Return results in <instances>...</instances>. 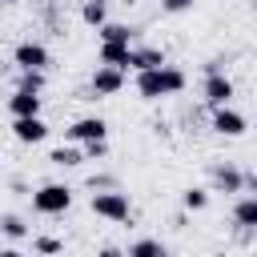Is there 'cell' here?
<instances>
[{
  "label": "cell",
  "instance_id": "6",
  "mask_svg": "<svg viewBox=\"0 0 257 257\" xmlns=\"http://www.w3.org/2000/svg\"><path fill=\"white\" fill-rule=\"evenodd\" d=\"M120 88H124V68L100 64V68L92 72V92H100V96H112V92H120Z\"/></svg>",
  "mask_w": 257,
  "mask_h": 257
},
{
  "label": "cell",
  "instance_id": "19",
  "mask_svg": "<svg viewBox=\"0 0 257 257\" xmlns=\"http://www.w3.org/2000/svg\"><path fill=\"white\" fill-rule=\"evenodd\" d=\"M20 88L40 92V88H44V68H20Z\"/></svg>",
  "mask_w": 257,
  "mask_h": 257
},
{
  "label": "cell",
  "instance_id": "17",
  "mask_svg": "<svg viewBox=\"0 0 257 257\" xmlns=\"http://www.w3.org/2000/svg\"><path fill=\"white\" fill-rule=\"evenodd\" d=\"M128 257H169V249L161 241H153V237H141V241L128 245Z\"/></svg>",
  "mask_w": 257,
  "mask_h": 257
},
{
  "label": "cell",
  "instance_id": "3",
  "mask_svg": "<svg viewBox=\"0 0 257 257\" xmlns=\"http://www.w3.org/2000/svg\"><path fill=\"white\" fill-rule=\"evenodd\" d=\"M92 213L104 217V221H128L133 205H128V193H116V189H96L92 193Z\"/></svg>",
  "mask_w": 257,
  "mask_h": 257
},
{
  "label": "cell",
  "instance_id": "8",
  "mask_svg": "<svg viewBox=\"0 0 257 257\" xmlns=\"http://www.w3.org/2000/svg\"><path fill=\"white\" fill-rule=\"evenodd\" d=\"M12 60H16L20 68H44V64H48V48L36 44V40H24V44H16Z\"/></svg>",
  "mask_w": 257,
  "mask_h": 257
},
{
  "label": "cell",
  "instance_id": "25",
  "mask_svg": "<svg viewBox=\"0 0 257 257\" xmlns=\"http://www.w3.org/2000/svg\"><path fill=\"white\" fill-rule=\"evenodd\" d=\"M96 257H128V253H120V249H112V245H104V249H100Z\"/></svg>",
  "mask_w": 257,
  "mask_h": 257
},
{
  "label": "cell",
  "instance_id": "12",
  "mask_svg": "<svg viewBox=\"0 0 257 257\" xmlns=\"http://www.w3.org/2000/svg\"><path fill=\"white\" fill-rule=\"evenodd\" d=\"M233 221H237L241 229H257V197H241V201L233 205Z\"/></svg>",
  "mask_w": 257,
  "mask_h": 257
},
{
  "label": "cell",
  "instance_id": "27",
  "mask_svg": "<svg viewBox=\"0 0 257 257\" xmlns=\"http://www.w3.org/2000/svg\"><path fill=\"white\" fill-rule=\"evenodd\" d=\"M253 12H257V0H253Z\"/></svg>",
  "mask_w": 257,
  "mask_h": 257
},
{
  "label": "cell",
  "instance_id": "22",
  "mask_svg": "<svg viewBox=\"0 0 257 257\" xmlns=\"http://www.w3.org/2000/svg\"><path fill=\"white\" fill-rule=\"evenodd\" d=\"M32 249H36V253H44V257H52V253H60V249H64V241H60V237H36V241H32Z\"/></svg>",
  "mask_w": 257,
  "mask_h": 257
},
{
  "label": "cell",
  "instance_id": "4",
  "mask_svg": "<svg viewBox=\"0 0 257 257\" xmlns=\"http://www.w3.org/2000/svg\"><path fill=\"white\" fill-rule=\"evenodd\" d=\"M104 137H108V124H104L100 116H80V120H72V128H68V141H76V145L104 141Z\"/></svg>",
  "mask_w": 257,
  "mask_h": 257
},
{
  "label": "cell",
  "instance_id": "5",
  "mask_svg": "<svg viewBox=\"0 0 257 257\" xmlns=\"http://www.w3.org/2000/svg\"><path fill=\"white\" fill-rule=\"evenodd\" d=\"M205 100H209L213 108H225V104L233 100V80H229L225 72H209V76H205Z\"/></svg>",
  "mask_w": 257,
  "mask_h": 257
},
{
  "label": "cell",
  "instance_id": "23",
  "mask_svg": "<svg viewBox=\"0 0 257 257\" xmlns=\"http://www.w3.org/2000/svg\"><path fill=\"white\" fill-rule=\"evenodd\" d=\"M104 153H108V145H104V141H88V145H84V157H92V161H96V157H104Z\"/></svg>",
  "mask_w": 257,
  "mask_h": 257
},
{
  "label": "cell",
  "instance_id": "2",
  "mask_svg": "<svg viewBox=\"0 0 257 257\" xmlns=\"http://www.w3.org/2000/svg\"><path fill=\"white\" fill-rule=\"evenodd\" d=\"M72 205V189L68 185H40L36 193H32V209L36 213H44V217H56V213H64Z\"/></svg>",
  "mask_w": 257,
  "mask_h": 257
},
{
  "label": "cell",
  "instance_id": "26",
  "mask_svg": "<svg viewBox=\"0 0 257 257\" xmlns=\"http://www.w3.org/2000/svg\"><path fill=\"white\" fill-rule=\"evenodd\" d=\"M0 257H28V253H20V249H12V245H8V249H4Z\"/></svg>",
  "mask_w": 257,
  "mask_h": 257
},
{
  "label": "cell",
  "instance_id": "18",
  "mask_svg": "<svg viewBox=\"0 0 257 257\" xmlns=\"http://www.w3.org/2000/svg\"><path fill=\"white\" fill-rule=\"evenodd\" d=\"M48 161H52V165H60V169H68V165H80V161H84V153H80V149H64V145H60V149H52V153H48Z\"/></svg>",
  "mask_w": 257,
  "mask_h": 257
},
{
  "label": "cell",
  "instance_id": "7",
  "mask_svg": "<svg viewBox=\"0 0 257 257\" xmlns=\"http://www.w3.org/2000/svg\"><path fill=\"white\" fill-rule=\"evenodd\" d=\"M12 133H16V141L36 145V141H44V137H48V124H44L40 116H12Z\"/></svg>",
  "mask_w": 257,
  "mask_h": 257
},
{
  "label": "cell",
  "instance_id": "11",
  "mask_svg": "<svg viewBox=\"0 0 257 257\" xmlns=\"http://www.w3.org/2000/svg\"><path fill=\"white\" fill-rule=\"evenodd\" d=\"M100 64L133 68V44H100Z\"/></svg>",
  "mask_w": 257,
  "mask_h": 257
},
{
  "label": "cell",
  "instance_id": "10",
  "mask_svg": "<svg viewBox=\"0 0 257 257\" xmlns=\"http://www.w3.org/2000/svg\"><path fill=\"white\" fill-rule=\"evenodd\" d=\"M8 112H12V116H40V92L16 88V92L8 96Z\"/></svg>",
  "mask_w": 257,
  "mask_h": 257
},
{
  "label": "cell",
  "instance_id": "1",
  "mask_svg": "<svg viewBox=\"0 0 257 257\" xmlns=\"http://www.w3.org/2000/svg\"><path fill=\"white\" fill-rule=\"evenodd\" d=\"M185 88V72L173 68V64H161V68H149V72H137V92L145 100H157V96H173Z\"/></svg>",
  "mask_w": 257,
  "mask_h": 257
},
{
  "label": "cell",
  "instance_id": "20",
  "mask_svg": "<svg viewBox=\"0 0 257 257\" xmlns=\"http://www.w3.org/2000/svg\"><path fill=\"white\" fill-rule=\"evenodd\" d=\"M0 225H4V237H8V241H20V237L28 233V225H24L16 213H4V221H0Z\"/></svg>",
  "mask_w": 257,
  "mask_h": 257
},
{
  "label": "cell",
  "instance_id": "9",
  "mask_svg": "<svg viewBox=\"0 0 257 257\" xmlns=\"http://www.w3.org/2000/svg\"><path fill=\"white\" fill-rule=\"evenodd\" d=\"M213 128L221 133V137H241L245 133V116L237 112V108H213Z\"/></svg>",
  "mask_w": 257,
  "mask_h": 257
},
{
  "label": "cell",
  "instance_id": "16",
  "mask_svg": "<svg viewBox=\"0 0 257 257\" xmlns=\"http://www.w3.org/2000/svg\"><path fill=\"white\" fill-rule=\"evenodd\" d=\"M100 44H128L133 40V28L128 24H100Z\"/></svg>",
  "mask_w": 257,
  "mask_h": 257
},
{
  "label": "cell",
  "instance_id": "28",
  "mask_svg": "<svg viewBox=\"0 0 257 257\" xmlns=\"http://www.w3.org/2000/svg\"><path fill=\"white\" fill-rule=\"evenodd\" d=\"M8 4H12V0H8Z\"/></svg>",
  "mask_w": 257,
  "mask_h": 257
},
{
  "label": "cell",
  "instance_id": "21",
  "mask_svg": "<svg viewBox=\"0 0 257 257\" xmlns=\"http://www.w3.org/2000/svg\"><path fill=\"white\" fill-rule=\"evenodd\" d=\"M181 201H185V209H193V213H197V209H205V205H209V193H205V189H185V197H181Z\"/></svg>",
  "mask_w": 257,
  "mask_h": 257
},
{
  "label": "cell",
  "instance_id": "15",
  "mask_svg": "<svg viewBox=\"0 0 257 257\" xmlns=\"http://www.w3.org/2000/svg\"><path fill=\"white\" fill-rule=\"evenodd\" d=\"M213 181H217L221 193H237V189H241V173H237L233 165H217V169H213Z\"/></svg>",
  "mask_w": 257,
  "mask_h": 257
},
{
  "label": "cell",
  "instance_id": "14",
  "mask_svg": "<svg viewBox=\"0 0 257 257\" xmlns=\"http://www.w3.org/2000/svg\"><path fill=\"white\" fill-rule=\"evenodd\" d=\"M80 20H84V24H92V28L108 24V0H84V8H80Z\"/></svg>",
  "mask_w": 257,
  "mask_h": 257
},
{
  "label": "cell",
  "instance_id": "24",
  "mask_svg": "<svg viewBox=\"0 0 257 257\" xmlns=\"http://www.w3.org/2000/svg\"><path fill=\"white\" fill-rule=\"evenodd\" d=\"M161 8L165 12H185V8H193V0H161Z\"/></svg>",
  "mask_w": 257,
  "mask_h": 257
},
{
  "label": "cell",
  "instance_id": "13",
  "mask_svg": "<svg viewBox=\"0 0 257 257\" xmlns=\"http://www.w3.org/2000/svg\"><path fill=\"white\" fill-rule=\"evenodd\" d=\"M161 64H165L161 48H133V68L137 72H149V68H161Z\"/></svg>",
  "mask_w": 257,
  "mask_h": 257
}]
</instances>
